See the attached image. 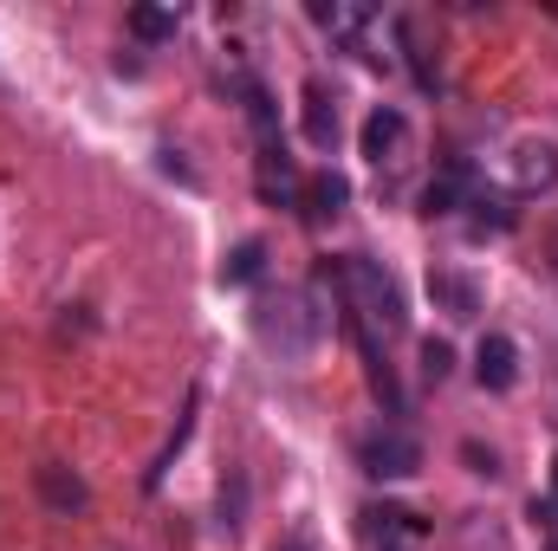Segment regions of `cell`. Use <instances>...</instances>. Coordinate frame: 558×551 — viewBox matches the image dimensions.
Listing matches in <instances>:
<instances>
[{
    "mask_svg": "<svg viewBox=\"0 0 558 551\" xmlns=\"http://www.w3.org/2000/svg\"><path fill=\"white\" fill-rule=\"evenodd\" d=\"M357 461H364L371 480H410L422 467V441L410 428H371V434L357 441Z\"/></svg>",
    "mask_w": 558,
    "mask_h": 551,
    "instance_id": "obj_3",
    "label": "cell"
},
{
    "mask_svg": "<svg viewBox=\"0 0 558 551\" xmlns=\"http://www.w3.org/2000/svg\"><path fill=\"white\" fill-rule=\"evenodd\" d=\"M553 493H558V461H553Z\"/></svg>",
    "mask_w": 558,
    "mask_h": 551,
    "instance_id": "obj_24",
    "label": "cell"
},
{
    "mask_svg": "<svg viewBox=\"0 0 558 551\" xmlns=\"http://www.w3.org/2000/svg\"><path fill=\"white\" fill-rule=\"evenodd\" d=\"M299 201H305V221H331V215L351 201V182H344L338 169H318V175L305 182V195H299Z\"/></svg>",
    "mask_w": 558,
    "mask_h": 551,
    "instance_id": "obj_10",
    "label": "cell"
},
{
    "mask_svg": "<svg viewBox=\"0 0 558 551\" xmlns=\"http://www.w3.org/2000/svg\"><path fill=\"white\" fill-rule=\"evenodd\" d=\"M539 551H558V539H546V546H539Z\"/></svg>",
    "mask_w": 558,
    "mask_h": 551,
    "instance_id": "obj_23",
    "label": "cell"
},
{
    "mask_svg": "<svg viewBox=\"0 0 558 551\" xmlns=\"http://www.w3.org/2000/svg\"><path fill=\"white\" fill-rule=\"evenodd\" d=\"M461 454H468V467H474V474H487V480L500 474V461H494V448H481V441H468Z\"/></svg>",
    "mask_w": 558,
    "mask_h": 551,
    "instance_id": "obj_21",
    "label": "cell"
},
{
    "mask_svg": "<svg viewBox=\"0 0 558 551\" xmlns=\"http://www.w3.org/2000/svg\"><path fill=\"white\" fill-rule=\"evenodd\" d=\"M189 428H195V403H189V409L175 415V434L162 441V454H156V467H149V487H162V474H169V461L182 454V441H189Z\"/></svg>",
    "mask_w": 558,
    "mask_h": 551,
    "instance_id": "obj_17",
    "label": "cell"
},
{
    "mask_svg": "<svg viewBox=\"0 0 558 551\" xmlns=\"http://www.w3.org/2000/svg\"><path fill=\"white\" fill-rule=\"evenodd\" d=\"M403 149H410V118L397 105H384V111L364 118V156L377 169H403Z\"/></svg>",
    "mask_w": 558,
    "mask_h": 551,
    "instance_id": "obj_4",
    "label": "cell"
},
{
    "mask_svg": "<svg viewBox=\"0 0 558 551\" xmlns=\"http://www.w3.org/2000/svg\"><path fill=\"white\" fill-rule=\"evenodd\" d=\"M558 182V143H520L513 149V188L520 195H539V188H553Z\"/></svg>",
    "mask_w": 558,
    "mask_h": 551,
    "instance_id": "obj_8",
    "label": "cell"
},
{
    "mask_svg": "<svg viewBox=\"0 0 558 551\" xmlns=\"http://www.w3.org/2000/svg\"><path fill=\"white\" fill-rule=\"evenodd\" d=\"M468 208H481V215H474V234H487V228H494V234H507V228L520 221L507 195H481V188H474V201H468Z\"/></svg>",
    "mask_w": 558,
    "mask_h": 551,
    "instance_id": "obj_15",
    "label": "cell"
},
{
    "mask_svg": "<svg viewBox=\"0 0 558 551\" xmlns=\"http://www.w3.org/2000/svg\"><path fill=\"white\" fill-rule=\"evenodd\" d=\"M260 267H267V247H260V241H241V247L221 260V285H254Z\"/></svg>",
    "mask_w": 558,
    "mask_h": 551,
    "instance_id": "obj_14",
    "label": "cell"
},
{
    "mask_svg": "<svg viewBox=\"0 0 558 551\" xmlns=\"http://www.w3.org/2000/svg\"><path fill=\"white\" fill-rule=\"evenodd\" d=\"M305 143H312V149H331V143H338V105H331V91H325L318 78L305 85Z\"/></svg>",
    "mask_w": 558,
    "mask_h": 551,
    "instance_id": "obj_11",
    "label": "cell"
},
{
    "mask_svg": "<svg viewBox=\"0 0 558 551\" xmlns=\"http://www.w3.org/2000/svg\"><path fill=\"white\" fill-rule=\"evenodd\" d=\"M254 338L274 351L279 364H312V351L325 344V311L312 305V292H279L254 305Z\"/></svg>",
    "mask_w": 558,
    "mask_h": 551,
    "instance_id": "obj_2",
    "label": "cell"
},
{
    "mask_svg": "<svg viewBox=\"0 0 558 551\" xmlns=\"http://www.w3.org/2000/svg\"><path fill=\"white\" fill-rule=\"evenodd\" d=\"M131 33L137 39H175V13L169 7H131Z\"/></svg>",
    "mask_w": 558,
    "mask_h": 551,
    "instance_id": "obj_16",
    "label": "cell"
},
{
    "mask_svg": "<svg viewBox=\"0 0 558 551\" xmlns=\"http://www.w3.org/2000/svg\"><path fill=\"white\" fill-rule=\"evenodd\" d=\"M474 377H481V390H513L520 383V351H513V338H500V331H487L481 338V351H474Z\"/></svg>",
    "mask_w": 558,
    "mask_h": 551,
    "instance_id": "obj_6",
    "label": "cell"
},
{
    "mask_svg": "<svg viewBox=\"0 0 558 551\" xmlns=\"http://www.w3.org/2000/svg\"><path fill=\"white\" fill-rule=\"evenodd\" d=\"M428 298H435V311H448L454 325L481 318V285H474L468 273H448V267H435V273H428Z\"/></svg>",
    "mask_w": 558,
    "mask_h": 551,
    "instance_id": "obj_7",
    "label": "cell"
},
{
    "mask_svg": "<svg viewBox=\"0 0 558 551\" xmlns=\"http://www.w3.org/2000/svg\"><path fill=\"white\" fill-rule=\"evenodd\" d=\"M318 285H331V292L344 298V311H351L357 325H371V331H403V318H410L397 279L384 273L377 260H364V254L325 260V267H318Z\"/></svg>",
    "mask_w": 558,
    "mask_h": 551,
    "instance_id": "obj_1",
    "label": "cell"
},
{
    "mask_svg": "<svg viewBox=\"0 0 558 551\" xmlns=\"http://www.w3.org/2000/svg\"><path fill=\"white\" fill-rule=\"evenodd\" d=\"M241 506H247V480L234 474V480L221 487V532H241Z\"/></svg>",
    "mask_w": 558,
    "mask_h": 551,
    "instance_id": "obj_19",
    "label": "cell"
},
{
    "mask_svg": "<svg viewBox=\"0 0 558 551\" xmlns=\"http://www.w3.org/2000/svg\"><path fill=\"white\" fill-rule=\"evenodd\" d=\"M533 526H539L546 539H558V493H546V500H533Z\"/></svg>",
    "mask_w": 558,
    "mask_h": 551,
    "instance_id": "obj_20",
    "label": "cell"
},
{
    "mask_svg": "<svg viewBox=\"0 0 558 551\" xmlns=\"http://www.w3.org/2000/svg\"><path fill=\"white\" fill-rule=\"evenodd\" d=\"M312 20H318L325 33H338V39H357V33L371 26V13H364V7H344V0H312Z\"/></svg>",
    "mask_w": 558,
    "mask_h": 551,
    "instance_id": "obj_13",
    "label": "cell"
},
{
    "mask_svg": "<svg viewBox=\"0 0 558 551\" xmlns=\"http://www.w3.org/2000/svg\"><path fill=\"white\" fill-rule=\"evenodd\" d=\"M474 201V169L468 162H448L428 188H422V215H454V208H468Z\"/></svg>",
    "mask_w": 558,
    "mask_h": 551,
    "instance_id": "obj_9",
    "label": "cell"
},
{
    "mask_svg": "<svg viewBox=\"0 0 558 551\" xmlns=\"http://www.w3.org/2000/svg\"><path fill=\"white\" fill-rule=\"evenodd\" d=\"M279 551H318V546H312V539H286Z\"/></svg>",
    "mask_w": 558,
    "mask_h": 551,
    "instance_id": "obj_22",
    "label": "cell"
},
{
    "mask_svg": "<svg viewBox=\"0 0 558 551\" xmlns=\"http://www.w3.org/2000/svg\"><path fill=\"white\" fill-rule=\"evenodd\" d=\"M422 377H428V383H448V377H454V344H448V338H428V344H422Z\"/></svg>",
    "mask_w": 558,
    "mask_h": 551,
    "instance_id": "obj_18",
    "label": "cell"
},
{
    "mask_svg": "<svg viewBox=\"0 0 558 551\" xmlns=\"http://www.w3.org/2000/svg\"><path fill=\"white\" fill-rule=\"evenodd\" d=\"M254 182H260V195H267V201H279V208H299V195H305V182H299V169H292V156H286L279 143H260Z\"/></svg>",
    "mask_w": 558,
    "mask_h": 551,
    "instance_id": "obj_5",
    "label": "cell"
},
{
    "mask_svg": "<svg viewBox=\"0 0 558 551\" xmlns=\"http://www.w3.org/2000/svg\"><path fill=\"white\" fill-rule=\"evenodd\" d=\"M39 493H46V506H52V513H78V506L92 500V493H85V480H78L72 467H59V461H46V467H39Z\"/></svg>",
    "mask_w": 558,
    "mask_h": 551,
    "instance_id": "obj_12",
    "label": "cell"
}]
</instances>
